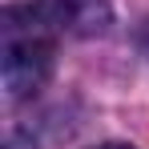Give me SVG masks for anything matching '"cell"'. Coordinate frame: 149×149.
<instances>
[{
    "label": "cell",
    "mask_w": 149,
    "mask_h": 149,
    "mask_svg": "<svg viewBox=\"0 0 149 149\" xmlns=\"http://www.w3.org/2000/svg\"><path fill=\"white\" fill-rule=\"evenodd\" d=\"M97 149H133V145H117V141H109V145H97Z\"/></svg>",
    "instance_id": "3957f363"
},
{
    "label": "cell",
    "mask_w": 149,
    "mask_h": 149,
    "mask_svg": "<svg viewBox=\"0 0 149 149\" xmlns=\"http://www.w3.org/2000/svg\"><path fill=\"white\" fill-rule=\"evenodd\" d=\"M45 8L52 12V20L61 32L69 36H105L109 24H113V8L109 0H45Z\"/></svg>",
    "instance_id": "7a4b0ae2"
},
{
    "label": "cell",
    "mask_w": 149,
    "mask_h": 149,
    "mask_svg": "<svg viewBox=\"0 0 149 149\" xmlns=\"http://www.w3.org/2000/svg\"><path fill=\"white\" fill-rule=\"evenodd\" d=\"M56 32L61 28L45 4H8L0 12V65L12 101H24L45 89L56 56Z\"/></svg>",
    "instance_id": "6da1fadb"
}]
</instances>
